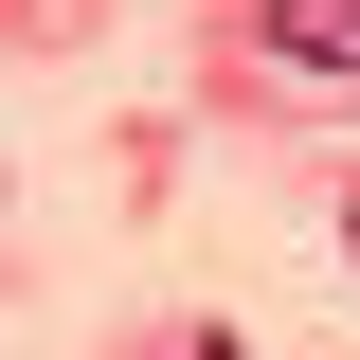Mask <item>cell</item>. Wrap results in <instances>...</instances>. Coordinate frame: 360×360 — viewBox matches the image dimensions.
Wrapping results in <instances>:
<instances>
[{
    "mask_svg": "<svg viewBox=\"0 0 360 360\" xmlns=\"http://www.w3.org/2000/svg\"><path fill=\"white\" fill-rule=\"evenodd\" d=\"M252 37L288 72H360V0H252Z\"/></svg>",
    "mask_w": 360,
    "mask_h": 360,
    "instance_id": "obj_1",
    "label": "cell"
},
{
    "mask_svg": "<svg viewBox=\"0 0 360 360\" xmlns=\"http://www.w3.org/2000/svg\"><path fill=\"white\" fill-rule=\"evenodd\" d=\"M198 360H252V342H234V324H217V342H198Z\"/></svg>",
    "mask_w": 360,
    "mask_h": 360,
    "instance_id": "obj_2",
    "label": "cell"
}]
</instances>
